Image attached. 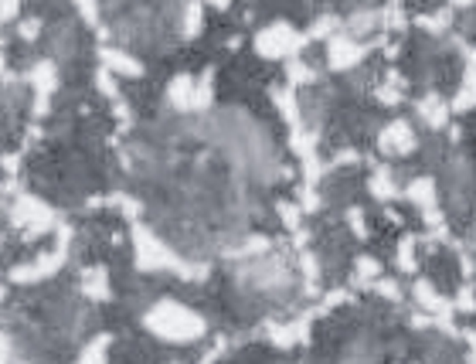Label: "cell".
Returning a JSON list of instances; mask_svg holds the SVG:
<instances>
[{
  "mask_svg": "<svg viewBox=\"0 0 476 364\" xmlns=\"http://www.w3.org/2000/svg\"><path fill=\"white\" fill-rule=\"evenodd\" d=\"M361 55H364L361 48H358V44H350L347 38H337L334 44H330V65H334V68H350Z\"/></svg>",
  "mask_w": 476,
  "mask_h": 364,
  "instance_id": "cell-7",
  "label": "cell"
},
{
  "mask_svg": "<svg viewBox=\"0 0 476 364\" xmlns=\"http://www.w3.org/2000/svg\"><path fill=\"white\" fill-rule=\"evenodd\" d=\"M419 116L432 126V130H442V126H446V119H449V106H446L439 96H425L419 102Z\"/></svg>",
  "mask_w": 476,
  "mask_h": 364,
  "instance_id": "cell-6",
  "label": "cell"
},
{
  "mask_svg": "<svg viewBox=\"0 0 476 364\" xmlns=\"http://www.w3.org/2000/svg\"><path fill=\"white\" fill-rule=\"evenodd\" d=\"M473 106H476V75H470L466 78V85L456 92V99H453L449 109H453V113H470Z\"/></svg>",
  "mask_w": 476,
  "mask_h": 364,
  "instance_id": "cell-9",
  "label": "cell"
},
{
  "mask_svg": "<svg viewBox=\"0 0 476 364\" xmlns=\"http://www.w3.org/2000/svg\"><path fill=\"white\" fill-rule=\"evenodd\" d=\"M408 201L419 205L422 211H432L436 208V181L432 177H419L408 184Z\"/></svg>",
  "mask_w": 476,
  "mask_h": 364,
  "instance_id": "cell-5",
  "label": "cell"
},
{
  "mask_svg": "<svg viewBox=\"0 0 476 364\" xmlns=\"http://www.w3.org/2000/svg\"><path fill=\"white\" fill-rule=\"evenodd\" d=\"M419 24L425 31H442V28L449 24V14H446V11H442V14H429V18H419Z\"/></svg>",
  "mask_w": 476,
  "mask_h": 364,
  "instance_id": "cell-13",
  "label": "cell"
},
{
  "mask_svg": "<svg viewBox=\"0 0 476 364\" xmlns=\"http://www.w3.org/2000/svg\"><path fill=\"white\" fill-rule=\"evenodd\" d=\"M381 293V296H388V300H398L401 296V289H398V283H388V279H378V286H374Z\"/></svg>",
  "mask_w": 476,
  "mask_h": 364,
  "instance_id": "cell-14",
  "label": "cell"
},
{
  "mask_svg": "<svg viewBox=\"0 0 476 364\" xmlns=\"http://www.w3.org/2000/svg\"><path fill=\"white\" fill-rule=\"evenodd\" d=\"M293 48H300V38H296L289 28H269V31L259 35V51L269 58L286 55V51H293Z\"/></svg>",
  "mask_w": 476,
  "mask_h": 364,
  "instance_id": "cell-2",
  "label": "cell"
},
{
  "mask_svg": "<svg viewBox=\"0 0 476 364\" xmlns=\"http://www.w3.org/2000/svg\"><path fill=\"white\" fill-rule=\"evenodd\" d=\"M456 310H463V313H473V310H476V289H470V286H463V289H459V296H456Z\"/></svg>",
  "mask_w": 476,
  "mask_h": 364,
  "instance_id": "cell-12",
  "label": "cell"
},
{
  "mask_svg": "<svg viewBox=\"0 0 476 364\" xmlns=\"http://www.w3.org/2000/svg\"><path fill=\"white\" fill-rule=\"evenodd\" d=\"M470 4H473V0H456V7H470Z\"/></svg>",
  "mask_w": 476,
  "mask_h": 364,
  "instance_id": "cell-15",
  "label": "cell"
},
{
  "mask_svg": "<svg viewBox=\"0 0 476 364\" xmlns=\"http://www.w3.org/2000/svg\"><path fill=\"white\" fill-rule=\"evenodd\" d=\"M371 194L378 198V201H391L395 194H398V188H395V181H391V171H374L371 174Z\"/></svg>",
  "mask_w": 476,
  "mask_h": 364,
  "instance_id": "cell-8",
  "label": "cell"
},
{
  "mask_svg": "<svg viewBox=\"0 0 476 364\" xmlns=\"http://www.w3.org/2000/svg\"><path fill=\"white\" fill-rule=\"evenodd\" d=\"M381 150L384 154H412L415 150V136H412V126L408 123H391L384 133H381Z\"/></svg>",
  "mask_w": 476,
  "mask_h": 364,
  "instance_id": "cell-3",
  "label": "cell"
},
{
  "mask_svg": "<svg viewBox=\"0 0 476 364\" xmlns=\"http://www.w3.org/2000/svg\"><path fill=\"white\" fill-rule=\"evenodd\" d=\"M412 296L419 300V307L425 310V313H432V317H436V324L449 313V303H446L436 289H432V283H425V279H419V283L412 286Z\"/></svg>",
  "mask_w": 476,
  "mask_h": 364,
  "instance_id": "cell-4",
  "label": "cell"
},
{
  "mask_svg": "<svg viewBox=\"0 0 476 364\" xmlns=\"http://www.w3.org/2000/svg\"><path fill=\"white\" fill-rule=\"evenodd\" d=\"M398 269H401V272H415V238H401V245H398Z\"/></svg>",
  "mask_w": 476,
  "mask_h": 364,
  "instance_id": "cell-10",
  "label": "cell"
},
{
  "mask_svg": "<svg viewBox=\"0 0 476 364\" xmlns=\"http://www.w3.org/2000/svg\"><path fill=\"white\" fill-rule=\"evenodd\" d=\"M381 266L374 259H358V283H367V279H378Z\"/></svg>",
  "mask_w": 476,
  "mask_h": 364,
  "instance_id": "cell-11",
  "label": "cell"
},
{
  "mask_svg": "<svg viewBox=\"0 0 476 364\" xmlns=\"http://www.w3.org/2000/svg\"><path fill=\"white\" fill-rule=\"evenodd\" d=\"M153 324H157L160 334L177 337V341H188V337H197V334H201V320H197L194 313H188L184 307H171V303H164V307L157 310Z\"/></svg>",
  "mask_w": 476,
  "mask_h": 364,
  "instance_id": "cell-1",
  "label": "cell"
},
{
  "mask_svg": "<svg viewBox=\"0 0 476 364\" xmlns=\"http://www.w3.org/2000/svg\"><path fill=\"white\" fill-rule=\"evenodd\" d=\"M214 4H225V0H214Z\"/></svg>",
  "mask_w": 476,
  "mask_h": 364,
  "instance_id": "cell-16",
  "label": "cell"
}]
</instances>
